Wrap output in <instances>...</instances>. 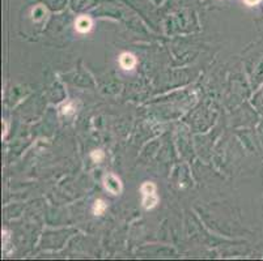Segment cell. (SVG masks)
<instances>
[{"label":"cell","mask_w":263,"mask_h":261,"mask_svg":"<svg viewBox=\"0 0 263 261\" xmlns=\"http://www.w3.org/2000/svg\"><path fill=\"white\" fill-rule=\"evenodd\" d=\"M140 192H142L143 196V207H144V209H154L157 205V203H159L156 186H155L152 182H145V183L140 187Z\"/></svg>","instance_id":"1"},{"label":"cell","mask_w":263,"mask_h":261,"mask_svg":"<svg viewBox=\"0 0 263 261\" xmlns=\"http://www.w3.org/2000/svg\"><path fill=\"white\" fill-rule=\"evenodd\" d=\"M104 186L110 193L113 195H119L122 192V183L121 179L116 176L114 174H107L104 178Z\"/></svg>","instance_id":"2"},{"label":"cell","mask_w":263,"mask_h":261,"mask_svg":"<svg viewBox=\"0 0 263 261\" xmlns=\"http://www.w3.org/2000/svg\"><path fill=\"white\" fill-rule=\"evenodd\" d=\"M119 64L126 71H131L136 66V57L133 54H130V52H123L119 56Z\"/></svg>","instance_id":"3"},{"label":"cell","mask_w":263,"mask_h":261,"mask_svg":"<svg viewBox=\"0 0 263 261\" xmlns=\"http://www.w3.org/2000/svg\"><path fill=\"white\" fill-rule=\"evenodd\" d=\"M76 30L81 34H85V33L90 32V29H92V21H90L89 17L87 16H81V17L78 18L76 21Z\"/></svg>","instance_id":"4"},{"label":"cell","mask_w":263,"mask_h":261,"mask_svg":"<svg viewBox=\"0 0 263 261\" xmlns=\"http://www.w3.org/2000/svg\"><path fill=\"white\" fill-rule=\"evenodd\" d=\"M107 205L104 200H96L95 205H93V213H95L96 215H101L104 214Z\"/></svg>","instance_id":"5"},{"label":"cell","mask_w":263,"mask_h":261,"mask_svg":"<svg viewBox=\"0 0 263 261\" xmlns=\"http://www.w3.org/2000/svg\"><path fill=\"white\" fill-rule=\"evenodd\" d=\"M90 157H92V159L95 162H101L102 159H104L105 154L104 152H101V150H95V152H92Z\"/></svg>","instance_id":"6"},{"label":"cell","mask_w":263,"mask_h":261,"mask_svg":"<svg viewBox=\"0 0 263 261\" xmlns=\"http://www.w3.org/2000/svg\"><path fill=\"white\" fill-rule=\"evenodd\" d=\"M245 2L248 4H255V3H257V2H259V0H245Z\"/></svg>","instance_id":"7"}]
</instances>
